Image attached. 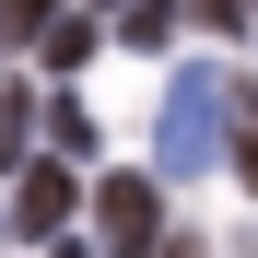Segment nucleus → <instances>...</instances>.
Segmentation results:
<instances>
[{
	"label": "nucleus",
	"mask_w": 258,
	"mask_h": 258,
	"mask_svg": "<svg viewBox=\"0 0 258 258\" xmlns=\"http://www.w3.org/2000/svg\"><path fill=\"white\" fill-rule=\"evenodd\" d=\"M223 129H235V82L223 71H176V82H164V117H153V164H164V176H200Z\"/></svg>",
	"instance_id": "nucleus-1"
},
{
	"label": "nucleus",
	"mask_w": 258,
	"mask_h": 258,
	"mask_svg": "<svg viewBox=\"0 0 258 258\" xmlns=\"http://www.w3.org/2000/svg\"><path fill=\"white\" fill-rule=\"evenodd\" d=\"M94 235H106V258H164V200H153V176H106V188H94Z\"/></svg>",
	"instance_id": "nucleus-2"
},
{
	"label": "nucleus",
	"mask_w": 258,
	"mask_h": 258,
	"mask_svg": "<svg viewBox=\"0 0 258 258\" xmlns=\"http://www.w3.org/2000/svg\"><path fill=\"white\" fill-rule=\"evenodd\" d=\"M71 211H82L71 164H24V176H12V235H35V246H47V235L71 223Z\"/></svg>",
	"instance_id": "nucleus-3"
},
{
	"label": "nucleus",
	"mask_w": 258,
	"mask_h": 258,
	"mask_svg": "<svg viewBox=\"0 0 258 258\" xmlns=\"http://www.w3.org/2000/svg\"><path fill=\"white\" fill-rule=\"evenodd\" d=\"M223 153H235V176L258 188V82H235V129H223Z\"/></svg>",
	"instance_id": "nucleus-4"
},
{
	"label": "nucleus",
	"mask_w": 258,
	"mask_h": 258,
	"mask_svg": "<svg viewBox=\"0 0 258 258\" xmlns=\"http://www.w3.org/2000/svg\"><path fill=\"white\" fill-rule=\"evenodd\" d=\"M117 35H129V47H164V35H176V0H129Z\"/></svg>",
	"instance_id": "nucleus-5"
},
{
	"label": "nucleus",
	"mask_w": 258,
	"mask_h": 258,
	"mask_svg": "<svg viewBox=\"0 0 258 258\" xmlns=\"http://www.w3.org/2000/svg\"><path fill=\"white\" fill-rule=\"evenodd\" d=\"M24 129H35V106H24V94H0V164H12V176H24Z\"/></svg>",
	"instance_id": "nucleus-6"
},
{
	"label": "nucleus",
	"mask_w": 258,
	"mask_h": 258,
	"mask_svg": "<svg viewBox=\"0 0 258 258\" xmlns=\"http://www.w3.org/2000/svg\"><path fill=\"white\" fill-rule=\"evenodd\" d=\"M82 59H94V24H71V12H59V35H47V71H82Z\"/></svg>",
	"instance_id": "nucleus-7"
},
{
	"label": "nucleus",
	"mask_w": 258,
	"mask_h": 258,
	"mask_svg": "<svg viewBox=\"0 0 258 258\" xmlns=\"http://www.w3.org/2000/svg\"><path fill=\"white\" fill-rule=\"evenodd\" d=\"M188 12H200V24H211V35H235V24H246V12H258V0H188Z\"/></svg>",
	"instance_id": "nucleus-8"
},
{
	"label": "nucleus",
	"mask_w": 258,
	"mask_h": 258,
	"mask_svg": "<svg viewBox=\"0 0 258 258\" xmlns=\"http://www.w3.org/2000/svg\"><path fill=\"white\" fill-rule=\"evenodd\" d=\"M164 258H211V246H164Z\"/></svg>",
	"instance_id": "nucleus-9"
},
{
	"label": "nucleus",
	"mask_w": 258,
	"mask_h": 258,
	"mask_svg": "<svg viewBox=\"0 0 258 258\" xmlns=\"http://www.w3.org/2000/svg\"><path fill=\"white\" fill-rule=\"evenodd\" d=\"M0 59H12V35H0Z\"/></svg>",
	"instance_id": "nucleus-10"
}]
</instances>
